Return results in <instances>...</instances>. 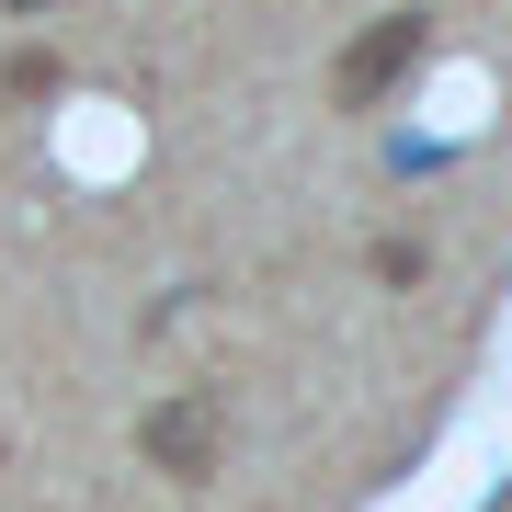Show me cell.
<instances>
[{"label":"cell","mask_w":512,"mask_h":512,"mask_svg":"<svg viewBox=\"0 0 512 512\" xmlns=\"http://www.w3.org/2000/svg\"><path fill=\"white\" fill-rule=\"evenodd\" d=\"M421 57H433V12H376L365 35L330 57V103H342V114H376V103L421 69Z\"/></svg>","instance_id":"cell-1"},{"label":"cell","mask_w":512,"mask_h":512,"mask_svg":"<svg viewBox=\"0 0 512 512\" xmlns=\"http://www.w3.org/2000/svg\"><path fill=\"white\" fill-rule=\"evenodd\" d=\"M137 456L160 467V478H217V456H228V399H217V387H171V399L137 421Z\"/></svg>","instance_id":"cell-2"},{"label":"cell","mask_w":512,"mask_h":512,"mask_svg":"<svg viewBox=\"0 0 512 512\" xmlns=\"http://www.w3.org/2000/svg\"><path fill=\"white\" fill-rule=\"evenodd\" d=\"M46 92H57V57H46V46L0 57V114H23V103H46Z\"/></svg>","instance_id":"cell-3"},{"label":"cell","mask_w":512,"mask_h":512,"mask_svg":"<svg viewBox=\"0 0 512 512\" xmlns=\"http://www.w3.org/2000/svg\"><path fill=\"white\" fill-rule=\"evenodd\" d=\"M0 12H12V23H23V12H57V0H0Z\"/></svg>","instance_id":"cell-4"}]
</instances>
